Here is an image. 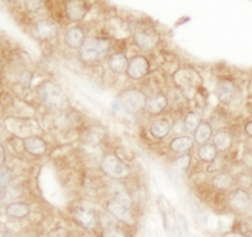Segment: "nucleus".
<instances>
[{"instance_id": "f257e3e1", "label": "nucleus", "mask_w": 252, "mask_h": 237, "mask_svg": "<svg viewBox=\"0 0 252 237\" xmlns=\"http://www.w3.org/2000/svg\"><path fill=\"white\" fill-rule=\"evenodd\" d=\"M132 30V43L140 53L152 54L161 43V33L148 17H127Z\"/></svg>"}, {"instance_id": "f03ea898", "label": "nucleus", "mask_w": 252, "mask_h": 237, "mask_svg": "<svg viewBox=\"0 0 252 237\" xmlns=\"http://www.w3.org/2000/svg\"><path fill=\"white\" fill-rule=\"evenodd\" d=\"M113 52V41L102 33L88 36L85 43L78 52V57L83 66L101 65Z\"/></svg>"}, {"instance_id": "7ed1b4c3", "label": "nucleus", "mask_w": 252, "mask_h": 237, "mask_svg": "<svg viewBox=\"0 0 252 237\" xmlns=\"http://www.w3.org/2000/svg\"><path fill=\"white\" fill-rule=\"evenodd\" d=\"M34 93L47 111L51 112H66L71 108L70 98L66 95L65 91L53 80H44L36 86Z\"/></svg>"}, {"instance_id": "20e7f679", "label": "nucleus", "mask_w": 252, "mask_h": 237, "mask_svg": "<svg viewBox=\"0 0 252 237\" xmlns=\"http://www.w3.org/2000/svg\"><path fill=\"white\" fill-rule=\"evenodd\" d=\"M174 88H176L191 103L192 98L199 89L204 86V79L196 66L181 65V68L170 78Z\"/></svg>"}, {"instance_id": "39448f33", "label": "nucleus", "mask_w": 252, "mask_h": 237, "mask_svg": "<svg viewBox=\"0 0 252 237\" xmlns=\"http://www.w3.org/2000/svg\"><path fill=\"white\" fill-rule=\"evenodd\" d=\"M98 170L106 178L113 181L128 182L133 178V169L121 155L113 151H106L100 159Z\"/></svg>"}, {"instance_id": "423d86ee", "label": "nucleus", "mask_w": 252, "mask_h": 237, "mask_svg": "<svg viewBox=\"0 0 252 237\" xmlns=\"http://www.w3.org/2000/svg\"><path fill=\"white\" fill-rule=\"evenodd\" d=\"M61 26L58 21L49 16L36 17L27 25V32L34 41L39 43L57 42L61 36Z\"/></svg>"}, {"instance_id": "0eeeda50", "label": "nucleus", "mask_w": 252, "mask_h": 237, "mask_svg": "<svg viewBox=\"0 0 252 237\" xmlns=\"http://www.w3.org/2000/svg\"><path fill=\"white\" fill-rule=\"evenodd\" d=\"M101 33L115 43H127L132 39V30L127 17L118 14H111L105 17L101 27Z\"/></svg>"}, {"instance_id": "6e6552de", "label": "nucleus", "mask_w": 252, "mask_h": 237, "mask_svg": "<svg viewBox=\"0 0 252 237\" xmlns=\"http://www.w3.org/2000/svg\"><path fill=\"white\" fill-rule=\"evenodd\" d=\"M148 96L144 91L137 86L126 88L118 93L117 102L127 113L138 116L144 113L147 106Z\"/></svg>"}, {"instance_id": "1a4fd4ad", "label": "nucleus", "mask_w": 252, "mask_h": 237, "mask_svg": "<svg viewBox=\"0 0 252 237\" xmlns=\"http://www.w3.org/2000/svg\"><path fill=\"white\" fill-rule=\"evenodd\" d=\"M71 221L81 230L97 231L100 230V211L86 204H74L69 209Z\"/></svg>"}, {"instance_id": "9d476101", "label": "nucleus", "mask_w": 252, "mask_h": 237, "mask_svg": "<svg viewBox=\"0 0 252 237\" xmlns=\"http://www.w3.org/2000/svg\"><path fill=\"white\" fill-rule=\"evenodd\" d=\"M153 70L154 68L152 58L148 54L135 53L129 58L126 76L133 83H142L153 73Z\"/></svg>"}, {"instance_id": "9b49d317", "label": "nucleus", "mask_w": 252, "mask_h": 237, "mask_svg": "<svg viewBox=\"0 0 252 237\" xmlns=\"http://www.w3.org/2000/svg\"><path fill=\"white\" fill-rule=\"evenodd\" d=\"M78 140L81 145L94 149L105 144L107 140V129L100 123L86 122L78 132Z\"/></svg>"}, {"instance_id": "f8f14e48", "label": "nucleus", "mask_w": 252, "mask_h": 237, "mask_svg": "<svg viewBox=\"0 0 252 237\" xmlns=\"http://www.w3.org/2000/svg\"><path fill=\"white\" fill-rule=\"evenodd\" d=\"M88 36V30L83 24H69L62 33V42L68 51L78 53Z\"/></svg>"}, {"instance_id": "ddd939ff", "label": "nucleus", "mask_w": 252, "mask_h": 237, "mask_svg": "<svg viewBox=\"0 0 252 237\" xmlns=\"http://www.w3.org/2000/svg\"><path fill=\"white\" fill-rule=\"evenodd\" d=\"M252 197L248 188L238 187L233 188L225 194V208L231 213L243 214L250 208Z\"/></svg>"}, {"instance_id": "4468645a", "label": "nucleus", "mask_w": 252, "mask_h": 237, "mask_svg": "<svg viewBox=\"0 0 252 237\" xmlns=\"http://www.w3.org/2000/svg\"><path fill=\"white\" fill-rule=\"evenodd\" d=\"M214 95L221 106H230L239 96V88L231 76H220L217 79Z\"/></svg>"}, {"instance_id": "2eb2a0df", "label": "nucleus", "mask_w": 252, "mask_h": 237, "mask_svg": "<svg viewBox=\"0 0 252 237\" xmlns=\"http://www.w3.org/2000/svg\"><path fill=\"white\" fill-rule=\"evenodd\" d=\"M93 7L85 0H63V14L69 24H83Z\"/></svg>"}, {"instance_id": "dca6fc26", "label": "nucleus", "mask_w": 252, "mask_h": 237, "mask_svg": "<svg viewBox=\"0 0 252 237\" xmlns=\"http://www.w3.org/2000/svg\"><path fill=\"white\" fill-rule=\"evenodd\" d=\"M170 110V101L166 92H159L148 97L147 106H145L144 113L153 118L161 117Z\"/></svg>"}, {"instance_id": "f3484780", "label": "nucleus", "mask_w": 252, "mask_h": 237, "mask_svg": "<svg viewBox=\"0 0 252 237\" xmlns=\"http://www.w3.org/2000/svg\"><path fill=\"white\" fill-rule=\"evenodd\" d=\"M25 154L34 159L44 157L49 151V144L42 135H30L22 139Z\"/></svg>"}, {"instance_id": "a211bd4d", "label": "nucleus", "mask_w": 252, "mask_h": 237, "mask_svg": "<svg viewBox=\"0 0 252 237\" xmlns=\"http://www.w3.org/2000/svg\"><path fill=\"white\" fill-rule=\"evenodd\" d=\"M148 132L155 142H162L167 139L172 133V122L166 116L153 118L148 125Z\"/></svg>"}, {"instance_id": "6ab92c4d", "label": "nucleus", "mask_w": 252, "mask_h": 237, "mask_svg": "<svg viewBox=\"0 0 252 237\" xmlns=\"http://www.w3.org/2000/svg\"><path fill=\"white\" fill-rule=\"evenodd\" d=\"M209 184L214 191L226 194L236 187V177L229 169L213 175L209 179Z\"/></svg>"}, {"instance_id": "aec40b11", "label": "nucleus", "mask_w": 252, "mask_h": 237, "mask_svg": "<svg viewBox=\"0 0 252 237\" xmlns=\"http://www.w3.org/2000/svg\"><path fill=\"white\" fill-rule=\"evenodd\" d=\"M106 64L110 73L113 75H126L129 64V57L125 51H113L106 59Z\"/></svg>"}, {"instance_id": "412c9836", "label": "nucleus", "mask_w": 252, "mask_h": 237, "mask_svg": "<svg viewBox=\"0 0 252 237\" xmlns=\"http://www.w3.org/2000/svg\"><path fill=\"white\" fill-rule=\"evenodd\" d=\"M234 142H235V138L229 129L216 130L212 138V143L217 148L219 154H229L233 150Z\"/></svg>"}, {"instance_id": "4be33fe9", "label": "nucleus", "mask_w": 252, "mask_h": 237, "mask_svg": "<svg viewBox=\"0 0 252 237\" xmlns=\"http://www.w3.org/2000/svg\"><path fill=\"white\" fill-rule=\"evenodd\" d=\"M194 147H196V142H194L193 137L189 134L174 137L167 144L170 151L176 155L189 154L194 149Z\"/></svg>"}, {"instance_id": "5701e85b", "label": "nucleus", "mask_w": 252, "mask_h": 237, "mask_svg": "<svg viewBox=\"0 0 252 237\" xmlns=\"http://www.w3.org/2000/svg\"><path fill=\"white\" fill-rule=\"evenodd\" d=\"M5 215L12 220H24L31 214V206L25 201L10 202L5 206Z\"/></svg>"}, {"instance_id": "b1692460", "label": "nucleus", "mask_w": 252, "mask_h": 237, "mask_svg": "<svg viewBox=\"0 0 252 237\" xmlns=\"http://www.w3.org/2000/svg\"><path fill=\"white\" fill-rule=\"evenodd\" d=\"M193 156H192L191 152L189 154H182L177 155L172 159L171 161V167L174 170V172L180 175H189V171L193 169Z\"/></svg>"}, {"instance_id": "393cba45", "label": "nucleus", "mask_w": 252, "mask_h": 237, "mask_svg": "<svg viewBox=\"0 0 252 237\" xmlns=\"http://www.w3.org/2000/svg\"><path fill=\"white\" fill-rule=\"evenodd\" d=\"M130 229L132 228L116 221V223L101 229L100 237H134Z\"/></svg>"}, {"instance_id": "a878e982", "label": "nucleus", "mask_w": 252, "mask_h": 237, "mask_svg": "<svg viewBox=\"0 0 252 237\" xmlns=\"http://www.w3.org/2000/svg\"><path fill=\"white\" fill-rule=\"evenodd\" d=\"M213 135H214L213 125L211 124L209 120H203V122L201 123V125L196 129V132L192 134V137H193L194 142H196V145H203V144H207V143H211Z\"/></svg>"}, {"instance_id": "bb28decb", "label": "nucleus", "mask_w": 252, "mask_h": 237, "mask_svg": "<svg viewBox=\"0 0 252 237\" xmlns=\"http://www.w3.org/2000/svg\"><path fill=\"white\" fill-rule=\"evenodd\" d=\"M203 120H204L203 116H202V113L199 112V111H196V110L187 111L184 116V124H185V129H186L187 134L189 135L193 134Z\"/></svg>"}, {"instance_id": "cd10ccee", "label": "nucleus", "mask_w": 252, "mask_h": 237, "mask_svg": "<svg viewBox=\"0 0 252 237\" xmlns=\"http://www.w3.org/2000/svg\"><path fill=\"white\" fill-rule=\"evenodd\" d=\"M219 151L217 150V148L214 147L213 143H207V144L198 145V149H197V157H198L199 161L202 164H211L214 160L218 157Z\"/></svg>"}, {"instance_id": "c85d7f7f", "label": "nucleus", "mask_w": 252, "mask_h": 237, "mask_svg": "<svg viewBox=\"0 0 252 237\" xmlns=\"http://www.w3.org/2000/svg\"><path fill=\"white\" fill-rule=\"evenodd\" d=\"M33 79V71H32L31 69L22 66V68L17 71L16 75H15V83H16V86H19V88L22 89L24 91H29L32 89Z\"/></svg>"}, {"instance_id": "c756f323", "label": "nucleus", "mask_w": 252, "mask_h": 237, "mask_svg": "<svg viewBox=\"0 0 252 237\" xmlns=\"http://www.w3.org/2000/svg\"><path fill=\"white\" fill-rule=\"evenodd\" d=\"M234 233H238L240 235L246 237L252 236V216H241L234 223L233 226Z\"/></svg>"}, {"instance_id": "7c9ffc66", "label": "nucleus", "mask_w": 252, "mask_h": 237, "mask_svg": "<svg viewBox=\"0 0 252 237\" xmlns=\"http://www.w3.org/2000/svg\"><path fill=\"white\" fill-rule=\"evenodd\" d=\"M14 183V172L6 164L0 166V187L7 188Z\"/></svg>"}, {"instance_id": "2f4dec72", "label": "nucleus", "mask_w": 252, "mask_h": 237, "mask_svg": "<svg viewBox=\"0 0 252 237\" xmlns=\"http://www.w3.org/2000/svg\"><path fill=\"white\" fill-rule=\"evenodd\" d=\"M243 164L245 165L248 169H252V151H246L243 155Z\"/></svg>"}, {"instance_id": "473e14b6", "label": "nucleus", "mask_w": 252, "mask_h": 237, "mask_svg": "<svg viewBox=\"0 0 252 237\" xmlns=\"http://www.w3.org/2000/svg\"><path fill=\"white\" fill-rule=\"evenodd\" d=\"M6 159H7L6 148H5V145L0 142V166L6 164Z\"/></svg>"}, {"instance_id": "72a5a7b5", "label": "nucleus", "mask_w": 252, "mask_h": 237, "mask_svg": "<svg viewBox=\"0 0 252 237\" xmlns=\"http://www.w3.org/2000/svg\"><path fill=\"white\" fill-rule=\"evenodd\" d=\"M4 204L5 206L7 204L6 188H4V187H0V211H1V209L4 208Z\"/></svg>"}, {"instance_id": "f704fd0d", "label": "nucleus", "mask_w": 252, "mask_h": 237, "mask_svg": "<svg viewBox=\"0 0 252 237\" xmlns=\"http://www.w3.org/2000/svg\"><path fill=\"white\" fill-rule=\"evenodd\" d=\"M244 132L248 135L249 138H252V119L248 120V122L244 124Z\"/></svg>"}, {"instance_id": "c9c22d12", "label": "nucleus", "mask_w": 252, "mask_h": 237, "mask_svg": "<svg viewBox=\"0 0 252 237\" xmlns=\"http://www.w3.org/2000/svg\"><path fill=\"white\" fill-rule=\"evenodd\" d=\"M0 237H16V235L10 230H0Z\"/></svg>"}, {"instance_id": "e433bc0d", "label": "nucleus", "mask_w": 252, "mask_h": 237, "mask_svg": "<svg viewBox=\"0 0 252 237\" xmlns=\"http://www.w3.org/2000/svg\"><path fill=\"white\" fill-rule=\"evenodd\" d=\"M85 1L88 2L89 6L94 7V6H95V5L98 4V1H100V0H85Z\"/></svg>"}, {"instance_id": "4c0bfd02", "label": "nucleus", "mask_w": 252, "mask_h": 237, "mask_svg": "<svg viewBox=\"0 0 252 237\" xmlns=\"http://www.w3.org/2000/svg\"><path fill=\"white\" fill-rule=\"evenodd\" d=\"M224 237H246V236H244V235H240V234H238V233H229V234H225V236Z\"/></svg>"}, {"instance_id": "58836bf2", "label": "nucleus", "mask_w": 252, "mask_h": 237, "mask_svg": "<svg viewBox=\"0 0 252 237\" xmlns=\"http://www.w3.org/2000/svg\"><path fill=\"white\" fill-rule=\"evenodd\" d=\"M7 2H10V4H14V5H20L22 2V0H6Z\"/></svg>"}, {"instance_id": "ea45409f", "label": "nucleus", "mask_w": 252, "mask_h": 237, "mask_svg": "<svg viewBox=\"0 0 252 237\" xmlns=\"http://www.w3.org/2000/svg\"><path fill=\"white\" fill-rule=\"evenodd\" d=\"M250 175H251V177H252V169H251V172H250Z\"/></svg>"}]
</instances>
